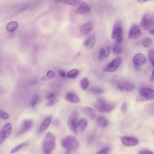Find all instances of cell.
I'll list each match as a JSON object with an SVG mask.
<instances>
[{
	"mask_svg": "<svg viewBox=\"0 0 154 154\" xmlns=\"http://www.w3.org/2000/svg\"><path fill=\"white\" fill-rule=\"evenodd\" d=\"M56 143V137L53 134L48 132L45 135L42 144V149L45 154H50L54 150Z\"/></svg>",
	"mask_w": 154,
	"mask_h": 154,
	"instance_id": "obj_1",
	"label": "cell"
},
{
	"mask_svg": "<svg viewBox=\"0 0 154 154\" xmlns=\"http://www.w3.org/2000/svg\"><path fill=\"white\" fill-rule=\"evenodd\" d=\"M61 144L63 148L71 151L77 149L79 144V140L75 136L69 135L62 140Z\"/></svg>",
	"mask_w": 154,
	"mask_h": 154,
	"instance_id": "obj_2",
	"label": "cell"
},
{
	"mask_svg": "<svg viewBox=\"0 0 154 154\" xmlns=\"http://www.w3.org/2000/svg\"><path fill=\"white\" fill-rule=\"evenodd\" d=\"M154 100V90L150 88H141L135 99L137 102H140Z\"/></svg>",
	"mask_w": 154,
	"mask_h": 154,
	"instance_id": "obj_3",
	"label": "cell"
},
{
	"mask_svg": "<svg viewBox=\"0 0 154 154\" xmlns=\"http://www.w3.org/2000/svg\"><path fill=\"white\" fill-rule=\"evenodd\" d=\"M95 108L99 111L102 112H109L112 110L115 105L112 103L107 102L104 99L98 98L94 104Z\"/></svg>",
	"mask_w": 154,
	"mask_h": 154,
	"instance_id": "obj_4",
	"label": "cell"
},
{
	"mask_svg": "<svg viewBox=\"0 0 154 154\" xmlns=\"http://www.w3.org/2000/svg\"><path fill=\"white\" fill-rule=\"evenodd\" d=\"M78 114L76 111L72 112L69 116L67 121L68 126L71 131L75 135L78 132Z\"/></svg>",
	"mask_w": 154,
	"mask_h": 154,
	"instance_id": "obj_5",
	"label": "cell"
},
{
	"mask_svg": "<svg viewBox=\"0 0 154 154\" xmlns=\"http://www.w3.org/2000/svg\"><path fill=\"white\" fill-rule=\"evenodd\" d=\"M122 61V58L121 57L119 56L116 57L104 68L103 71L107 72L115 71L120 66Z\"/></svg>",
	"mask_w": 154,
	"mask_h": 154,
	"instance_id": "obj_6",
	"label": "cell"
},
{
	"mask_svg": "<svg viewBox=\"0 0 154 154\" xmlns=\"http://www.w3.org/2000/svg\"><path fill=\"white\" fill-rule=\"evenodd\" d=\"M11 131V125L10 123L6 124L3 126L0 133V144H1L9 136Z\"/></svg>",
	"mask_w": 154,
	"mask_h": 154,
	"instance_id": "obj_7",
	"label": "cell"
},
{
	"mask_svg": "<svg viewBox=\"0 0 154 154\" xmlns=\"http://www.w3.org/2000/svg\"><path fill=\"white\" fill-rule=\"evenodd\" d=\"M153 22V18L149 14H145L141 18L140 26L144 29H149L152 26Z\"/></svg>",
	"mask_w": 154,
	"mask_h": 154,
	"instance_id": "obj_8",
	"label": "cell"
},
{
	"mask_svg": "<svg viewBox=\"0 0 154 154\" xmlns=\"http://www.w3.org/2000/svg\"><path fill=\"white\" fill-rule=\"evenodd\" d=\"M121 140L123 144L128 146H135L139 143L138 139L134 137L123 136L121 138Z\"/></svg>",
	"mask_w": 154,
	"mask_h": 154,
	"instance_id": "obj_9",
	"label": "cell"
},
{
	"mask_svg": "<svg viewBox=\"0 0 154 154\" xmlns=\"http://www.w3.org/2000/svg\"><path fill=\"white\" fill-rule=\"evenodd\" d=\"M141 34V30L139 26L136 25H133L129 31L128 36L131 39H136L138 38Z\"/></svg>",
	"mask_w": 154,
	"mask_h": 154,
	"instance_id": "obj_10",
	"label": "cell"
},
{
	"mask_svg": "<svg viewBox=\"0 0 154 154\" xmlns=\"http://www.w3.org/2000/svg\"><path fill=\"white\" fill-rule=\"evenodd\" d=\"M133 62L137 66L143 65L146 63L147 59L143 54L138 53L136 54L133 58Z\"/></svg>",
	"mask_w": 154,
	"mask_h": 154,
	"instance_id": "obj_11",
	"label": "cell"
},
{
	"mask_svg": "<svg viewBox=\"0 0 154 154\" xmlns=\"http://www.w3.org/2000/svg\"><path fill=\"white\" fill-rule=\"evenodd\" d=\"M33 125L32 121L29 119H26L23 122L21 128L17 133L16 135L19 136L23 134L29 130Z\"/></svg>",
	"mask_w": 154,
	"mask_h": 154,
	"instance_id": "obj_12",
	"label": "cell"
},
{
	"mask_svg": "<svg viewBox=\"0 0 154 154\" xmlns=\"http://www.w3.org/2000/svg\"><path fill=\"white\" fill-rule=\"evenodd\" d=\"M122 32L121 23L119 21H117L114 24L112 34V38H116L117 37L122 35Z\"/></svg>",
	"mask_w": 154,
	"mask_h": 154,
	"instance_id": "obj_13",
	"label": "cell"
},
{
	"mask_svg": "<svg viewBox=\"0 0 154 154\" xmlns=\"http://www.w3.org/2000/svg\"><path fill=\"white\" fill-rule=\"evenodd\" d=\"M110 51V46L108 44H105L100 49L99 55V59L101 60L108 57Z\"/></svg>",
	"mask_w": 154,
	"mask_h": 154,
	"instance_id": "obj_14",
	"label": "cell"
},
{
	"mask_svg": "<svg viewBox=\"0 0 154 154\" xmlns=\"http://www.w3.org/2000/svg\"><path fill=\"white\" fill-rule=\"evenodd\" d=\"M117 87L121 91L125 90L128 92L132 91L135 88L134 84L128 82H124L118 84Z\"/></svg>",
	"mask_w": 154,
	"mask_h": 154,
	"instance_id": "obj_15",
	"label": "cell"
},
{
	"mask_svg": "<svg viewBox=\"0 0 154 154\" xmlns=\"http://www.w3.org/2000/svg\"><path fill=\"white\" fill-rule=\"evenodd\" d=\"M91 10L90 6L86 3L82 1L75 12L78 14H84L89 12Z\"/></svg>",
	"mask_w": 154,
	"mask_h": 154,
	"instance_id": "obj_16",
	"label": "cell"
},
{
	"mask_svg": "<svg viewBox=\"0 0 154 154\" xmlns=\"http://www.w3.org/2000/svg\"><path fill=\"white\" fill-rule=\"evenodd\" d=\"M95 41V37L94 34H92L86 40L84 45L88 50L91 49L94 47Z\"/></svg>",
	"mask_w": 154,
	"mask_h": 154,
	"instance_id": "obj_17",
	"label": "cell"
},
{
	"mask_svg": "<svg viewBox=\"0 0 154 154\" xmlns=\"http://www.w3.org/2000/svg\"><path fill=\"white\" fill-rule=\"evenodd\" d=\"M52 121L51 116L46 117L42 123L39 128V132L42 133L46 130L50 126Z\"/></svg>",
	"mask_w": 154,
	"mask_h": 154,
	"instance_id": "obj_18",
	"label": "cell"
},
{
	"mask_svg": "<svg viewBox=\"0 0 154 154\" xmlns=\"http://www.w3.org/2000/svg\"><path fill=\"white\" fill-rule=\"evenodd\" d=\"M93 27V23L91 21H89L84 24L81 26L80 31L82 34L85 35L91 31Z\"/></svg>",
	"mask_w": 154,
	"mask_h": 154,
	"instance_id": "obj_19",
	"label": "cell"
},
{
	"mask_svg": "<svg viewBox=\"0 0 154 154\" xmlns=\"http://www.w3.org/2000/svg\"><path fill=\"white\" fill-rule=\"evenodd\" d=\"M66 99L69 102L76 103H79L80 101V99L79 97L75 94L72 93H68L65 96Z\"/></svg>",
	"mask_w": 154,
	"mask_h": 154,
	"instance_id": "obj_20",
	"label": "cell"
},
{
	"mask_svg": "<svg viewBox=\"0 0 154 154\" xmlns=\"http://www.w3.org/2000/svg\"><path fill=\"white\" fill-rule=\"evenodd\" d=\"M83 112L91 120L94 119L96 117V113L94 109L88 107L83 108Z\"/></svg>",
	"mask_w": 154,
	"mask_h": 154,
	"instance_id": "obj_21",
	"label": "cell"
},
{
	"mask_svg": "<svg viewBox=\"0 0 154 154\" xmlns=\"http://www.w3.org/2000/svg\"><path fill=\"white\" fill-rule=\"evenodd\" d=\"M88 125L87 120L85 119L82 118L79 119L78 122V130L81 132L84 131Z\"/></svg>",
	"mask_w": 154,
	"mask_h": 154,
	"instance_id": "obj_22",
	"label": "cell"
},
{
	"mask_svg": "<svg viewBox=\"0 0 154 154\" xmlns=\"http://www.w3.org/2000/svg\"><path fill=\"white\" fill-rule=\"evenodd\" d=\"M18 26V23L16 21H12L6 25V29L8 31L12 32L17 29Z\"/></svg>",
	"mask_w": 154,
	"mask_h": 154,
	"instance_id": "obj_23",
	"label": "cell"
},
{
	"mask_svg": "<svg viewBox=\"0 0 154 154\" xmlns=\"http://www.w3.org/2000/svg\"><path fill=\"white\" fill-rule=\"evenodd\" d=\"M57 2L70 5L75 6L78 7L81 3L82 1L80 0H60L56 1Z\"/></svg>",
	"mask_w": 154,
	"mask_h": 154,
	"instance_id": "obj_24",
	"label": "cell"
},
{
	"mask_svg": "<svg viewBox=\"0 0 154 154\" xmlns=\"http://www.w3.org/2000/svg\"><path fill=\"white\" fill-rule=\"evenodd\" d=\"M98 124L100 127H105L108 125V122L107 119L104 117L100 116L97 119Z\"/></svg>",
	"mask_w": 154,
	"mask_h": 154,
	"instance_id": "obj_25",
	"label": "cell"
},
{
	"mask_svg": "<svg viewBox=\"0 0 154 154\" xmlns=\"http://www.w3.org/2000/svg\"><path fill=\"white\" fill-rule=\"evenodd\" d=\"M112 49L114 53L116 55L121 54L122 51V48L120 44L117 43L114 45Z\"/></svg>",
	"mask_w": 154,
	"mask_h": 154,
	"instance_id": "obj_26",
	"label": "cell"
},
{
	"mask_svg": "<svg viewBox=\"0 0 154 154\" xmlns=\"http://www.w3.org/2000/svg\"><path fill=\"white\" fill-rule=\"evenodd\" d=\"M29 145V143L27 142H23L21 143L13 148L11 151V154H12L15 153L23 147L27 146Z\"/></svg>",
	"mask_w": 154,
	"mask_h": 154,
	"instance_id": "obj_27",
	"label": "cell"
},
{
	"mask_svg": "<svg viewBox=\"0 0 154 154\" xmlns=\"http://www.w3.org/2000/svg\"><path fill=\"white\" fill-rule=\"evenodd\" d=\"M79 71L76 69H74L69 71L67 74V76L69 78H75L78 75Z\"/></svg>",
	"mask_w": 154,
	"mask_h": 154,
	"instance_id": "obj_28",
	"label": "cell"
},
{
	"mask_svg": "<svg viewBox=\"0 0 154 154\" xmlns=\"http://www.w3.org/2000/svg\"><path fill=\"white\" fill-rule=\"evenodd\" d=\"M89 83V80L86 78H83L81 80L80 84L81 88L83 90H86L88 88Z\"/></svg>",
	"mask_w": 154,
	"mask_h": 154,
	"instance_id": "obj_29",
	"label": "cell"
},
{
	"mask_svg": "<svg viewBox=\"0 0 154 154\" xmlns=\"http://www.w3.org/2000/svg\"><path fill=\"white\" fill-rule=\"evenodd\" d=\"M152 40L150 38L146 37L143 39L142 44L143 46L145 48L149 47L152 44Z\"/></svg>",
	"mask_w": 154,
	"mask_h": 154,
	"instance_id": "obj_30",
	"label": "cell"
},
{
	"mask_svg": "<svg viewBox=\"0 0 154 154\" xmlns=\"http://www.w3.org/2000/svg\"><path fill=\"white\" fill-rule=\"evenodd\" d=\"M89 91L93 93L98 94L102 93L104 91V89L102 88L97 87L91 88Z\"/></svg>",
	"mask_w": 154,
	"mask_h": 154,
	"instance_id": "obj_31",
	"label": "cell"
},
{
	"mask_svg": "<svg viewBox=\"0 0 154 154\" xmlns=\"http://www.w3.org/2000/svg\"><path fill=\"white\" fill-rule=\"evenodd\" d=\"M148 57L150 61L154 66V51L149 50L148 53Z\"/></svg>",
	"mask_w": 154,
	"mask_h": 154,
	"instance_id": "obj_32",
	"label": "cell"
},
{
	"mask_svg": "<svg viewBox=\"0 0 154 154\" xmlns=\"http://www.w3.org/2000/svg\"><path fill=\"white\" fill-rule=\"evenodd\" d=\"M146 110L149 113L154 114V102L148 105L146 107Z\"/></svg>",
	"mask_w": 154,
	"mask_h": 154,
	"instance_id": "obj_33",
	"label": "cell"
},
{
	"mask_svg": "<svg viewBox=\"0 0 154 154\" xmlns=\"http://www.w3.org/2000/svg\"><path fill=\"white\" fill-rule=\"evenodd\" d=\"M59 100L58 98L55 97L53 99L50 100L47 104L46 106L48 107L52 106L56 104Z\"/></svg>",
	"mask_w": 154,
	"mask_h": 154,
	"instance_id": "obj_34",
	"label": "cell"
},
{
	"mask_svg": "<svg viewBox=\"0 0 154 154\" xmlns=\"http://www.w3.org/2000/svg\"><path fill=\"white\" fill-rule=\"evenodd\" d=\"M39 97L38 95L35 96L32 100L30 105L32 107H34L37 105Z\"/></svg>",
	"mask_w": 154,
	"mask_h": 154,
	"instance_id": "obj_35",
	"label": "cell"
},
{
	"mask_svg": "<svg viewBox=\"0 0 154 154\" xmlns=\"http://www.w3.org/2000/svg\"><path fill=\"white\" fill-rule=\"evenodd\" d=\"M0 118L4 119H8L9 117L8 114L6 112L3 110H0Z\"/></svg>",
	"mask_w": 154,
	"mask_h": 154,
	"instance_id": "obj_36",
	"label": "cell"
},
{
	"mask_svg": "<svg viewBox=\"0 0 154 154\" xmlns=\"http://www.w3.org/2000/svg\"><path fill=\"white\" fill-rule=\"evenodd\" d=\"M109 150V148L106 147L100 150L96 154H107Z\"/></svg>",
	"mask_w": 154,
	"mask_h": 154,
	"instance_id": "obj_37",
	"label": "cell"
},
{
	"mask_svg": "<svg viewBox=\"0 0 154 154\" xmlns=\"http://www.w3.org/2000/svg\"><path fill=\"white\" fill-rule=\"evenodd\" d=\"M55 75V72L51 70L48 71L46 73V76L48 79L53 78Z\"/></svg>",
	"mask_w": 154,
	"mask_h": 154,
	"instance_id": "obj_38",
	"label": "cell"
},
{
	"mask_svg": "<svg viewBox=\"0 0 154 154\" xmlns=\"http://www.w3.org/2000/svg\"><path fill=\"white\" fill-rule=\"evenodd\" d=\"M128 108V105L127 103H124L122 104L121 107V110L122 112L125 113L127 111Z\"/></svg>",
	"mask_w": 154,
	"mask_h": 154,
	"instance_id": "obj_39",
	"label": "cell"
},
{
	"mask_svg": "<svg viewBox=\"0 0 154 154\" xmlns=\"http://www.w3.org/2000/svg\"><path fill=\"white\" fill-rule=\"evenodd\" d=\"M55 94L53 93H49L46 96V98L49 100H51L55 98Z\"/></svg>",
	"mask_w": 154,
	"mask_h": 154,
	"instance_id": "obj_40",
	"label": "cell"
},
{
	"mask_svg": "<svg viewBox=\"0 0 154 154\" xmlns=\"http://www.w3.org/2000/svg\"><path fill=\"white\" fill-rule=\"evenodd\" d=\"M140 154H154V153L148 150H143L140 151Z\"/></svg>",
	"mask_w": 154,
	"mask_h": 154,
	"instance_id": "obj_41",
	"label": "cell"
},
{
	"mask_svg": "<svg viewBox=\"0 0 154 154\" xmlns=\"http://www.w3.org/2000/svg\"><path fill=\"white\" fill-rule=\"evenodd\" d=\"M59 74L60 76L62 78H65L67 76V74H66L65 72L63 70L60 71Z\"/></svg>",
	"mask_w": 154,
	"mask_h": 154,
	"instance_id": "obj_42",
	"label": "cell"
},
{
	"mask_svg": "<svg viewBox=\"0 0 154 154\" xmlns=\"http://www.w3.org/2000/svg\"><path fill=\"white\" fill-rule=\"evenodd\" d=\"M116 43H120L122 41L123 37L122 35L117 37L116 38Z\"/></svg>",
	"mask_w": 154,
	"mask_h": 154,
	"instance_id": "obj_43",
	"label": "cell"
},
{
	"mask_svg": "<svg viewBox=\"0 0 154 154\" xmlns=\"http://www.w3.org/2000/svg\"><path fill=\"white\" fill-rule=\"evenodd\" d=\"M41 80L42 81H45L48 80V79L45 75L42 77L41 78Z\"/></svg>",
	"mask_w": 154,
	"mask_h": 154,
	"instance_id": "obj_44",
	"label": "cell"
},
{
	"mask_svg": "<svg viewBox=\"0 0 154 154\" xmlns=\"http://www.w3.org/2000/svg\"><path fill=\"white\" fill-rule=\"evenodd\" d=\"M151 80L152 81H154V69L153 70V71L152 72L151 78Z\"/></svg>",
	"mask_w": 154,
	"mask_h": 154,
	"instance_id": "obj_45",
	"label": "cell"
},
{
	"mask_svg": "<svg viewBox=\"0 0 154 154\" xmlns=\"http://www.w3.org/2000/svg\"><path fill=\"white\" fill-rule=\"evenodd\" d=\"M54 125L57 126H58L59 125V122L57 121H55L54 123Z\"/></svg>",
	"mask_w": 154,
	"mask_h": 154,
	"instance_id": "obj_46",
	"label": "cell"
},
{
	"mask_svg": "<svg viewBox=\"0 0 154 154\" xmlns=\"http://www.w3.org/2000/svg\"><path fill=\"white\" fill-rule=\"evenodd\" d=\"M149 33L151 35H154V29H151L149 31Z\"/></svg>",
	"mask_w": 154,
	"mask_h": 154,
	"instance_id": "obj_47",
	"label": "cell"
},
{
	"mask_svg": "<svg viewBox=\"0 0 154 154\" xmlns=\"http://www.w3.org/2000/svg\"><path fill=\"white\" fill-rule=\"evenodd\" d=\"M138 2H147V1H145V0H140L137 1Z\"/></svg>",
	"mask_w": 154,
	"mask_h": 154,
	"instance_id": "obj_48",
	"label": "cell"
},
{
	"mask_svg": "<svg viewBox=\"0 0 154 154\" xmlns=\"http://www.w3.org/2000/svg\"><path fill=\"white\" fill-rule=\"evenodd\" d=\"M153 134H154V131H153Z\"/></svg>",
	"mask_w": 154,
	"mask_h": 154,
	"instance_id": "obj_49",
	"label": "cell"
}]
</instances>
